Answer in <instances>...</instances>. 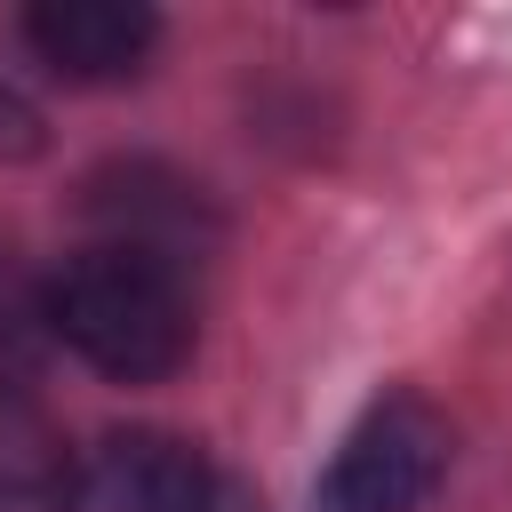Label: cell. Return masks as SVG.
Segmentation results:
<instances>
[{
    "mask_svg": "<svg viewBox=\"0 0 512 512\" xmlns=\"http://www.w3.org/2000/svg\"><path fill=\"white\" fill-rule=\"evenodd\" d=\"M48 328H56V344H72L88 368H104L120 384L176 376L200 336L184 264L152 256V248H120V240L64 256V272L48 280Z\"/></svg>",
    "mask_w": 512,
    "mask_h": 512,
    "instance_id": "1",
    "label": "cell"
},
{
    "mask_svg": "<svg viewBox=\"0 0 512 512\" xmlns=\"http://www.w3.org/2000/svg\"><path fill=\"white\" fill-rule=\"evenodd\" d=\"M440 472H448V424H440V408L416 400V392H392V400H376L344 432L336 464L320 472L312 512H416L440 488Z\"/></svg>",
    "mask_w": 512,
    "mask_h": 512,
    "instance_id": "2",
    "label": "cell"
},
{
    "mask_svg": "<svg viewBox=\"0 0 512 512\" xmlns=\"http://www.w3.org/2000/svg\"><path fill=\"white\" fill-rule=\"evenodd\" d=\"M208 504H216L208 456L152 424L96 440V456L80 464V512H208Z\"/></svg>",
    "mask_w": 512,
    "mask_h": 512,
    "instance_id": "3",
    "label": "cell"
},
{
    "mask_svg": "<svg viewBox=\"0 0 512 512\" xmlns=\"http://www.w3.org/2000/svg\"><path fill=\"white\" fill-rule=\"evenodd\" d=\"M88 216L104 224V240L152 248V256H168V264H184V256L216 232L200 184H184V176L160 168V160H120V168L88 176Z\"/></svg>",
    "mask_w": 512,
    "mask_h": 512,
    "instance_id": "4",
    "label": "cell"
},
{
    "mask_svg": "<svg viewBox=\"0 0 512 512\" xmlns=\"http://www.w3.org/2000/svg\"><path fill=\"white\" fill-rule=\"evenodd\" d=\"M24 40L64 80H128L152 56L160 16L136 0H40L24 8Z\"/></svg>",
    "mask_w": 512,
    "mask_h": 512,
    "instance_id": "5",
    "label": "cell"
},
{
    "mask_svg": "<svg viewBox=\"0 0 512 512\" xmlns=\"http://www.w3.org/2000/svg\"><path fill=\"white\" fill-rule=\"evenodd\" d=\"M0 512H80V464L16 384H0Z\"/></svg>",
    "mask_w": 512,
    "mask_h": 512,
    "instance_id": "6",
    "label": "cell"
},
{
    "mask_svg": "<svg viewBox=\"0 0 512 512\" xmlns=\"http://www.w3.org/2000/svg\"><path fill=\"white\" fill-rule=\"evenodd\" d=\"M48 336H56V328H48V280H32V272L0 248V368L40 360Z\"/></svg>",
    "mask_w": 512,
    "mask_h": 512,
    "instance_id": "7",
    "label": "cell"
},
{
    "mask_svg": "<svg viewBox=\"0 0 512 512\" xmlns=\"http://www.w3.org/2000/svg\"><path fill=\"white\" fill-rule=\"evenodd\" d=\"M0 152H8V160L40 152V112H32L24 96H8V88H0Z\"/></svg>",
    "mask_w": 512,
    "mask_h": 512,
    "instance_id": "8",
    "label": "cell"
}]
</instances>
